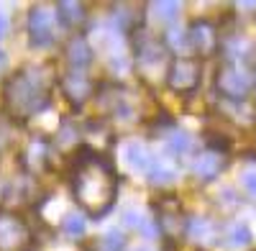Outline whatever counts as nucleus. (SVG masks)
I'll return each mask as SVG.
<instances>
[{
  "label": "nucleus",
  "mask_w": 256,
  "mask_h": 251,
  "mask_svg": "<svg viewBox=\"0 0 256 251\" xmlns=\"http://www.w3.org/2000/svg\"><path fill=\"white\" fill-rule=\"evenodd\" d=\"M62 231L67 236H72V238L82 236L84 234V216L82 213H67L62 218Z\"/></svg>",
  "instance_id": "aec40b11"
},
{
  "label": "nucleus",
  "mask_w": 256,
  "mask_h": 251,
  "mask_svg": "<svg viewBox=\"0 0 256 251\" xmlns=\"http://www.w3.org/2000/svg\"><path fill=\"white\" fill-rule=\"evenodd\" d=\"M98 246L100 251H126V234L120 228H110L105 236H100Z\"/></svg>",
  "instance_id": "a211bd4d"
},
{
  "label": "nucleus",
  "mask_w": 256,
  "mask_h": 251,
  "mask_svg": "<svg viewBox=\"0 0 256 251\" xmlns=\"http://www.w3.org/2000/svg\"><path fill=\"white\" fill-rule=\"evenodd\" d=\"M49 85L38 70L26 67L6 82V108L16 118H34L49 106Z\"/></svg>",
  "instance_id": "f03ea898"
},
{
  "label": "nucleus",
  "mask_w": 256,
  "mask_h": 251,
  "mask_svg": "<svg viewBox=\"0 0 256 251\" xmlns=\"http://www.w3.org/2000/svg\"><path fill=\"white\" fill-rule=\"evenodd\" d=\"M56 16L49 8H31L28 13V44L34 49H49L56 41Z\"/></svg>",
  "instance_id": "7ed1b4c3"
},
{
  "label": "nucleus",
  "mask_w": 256,
  "mask_h": 251,
  "mask_svg": "<svg viewBox=\"0 0 256 251\" xmlns=\"http://www.w3.org/2000/svg\"><path fill=\"white\" fill-rule=\"evenodd\" d=\"M123 226L126 228H136V231H146L148 238H154V228H152V220H148L144 216V210H138V208H126L123 210Z\"/></svg>",
  "instance_id": "dca6fc26"
},
{
  "label": "nucleus",
  "mask_w": 256,
  "mask_h": 251,
  "mask_svg": "<svg viewBox=\"0 0 256 251\" xmlns=\"http://www.w3.org/2000/svg\"><path fill=\"white\" fill-rule=\"evenodd\" d=\"M146 180L152 182V184H172V182H177V170L169 164V159H159V162L154 159V164H152V170H148Z\"/></svg>",
  "instance_id": "2eb2a0df"
},
{
  "label": "nucleus",
  "mask_w": 256,
  "mask_h": 251,
  "mask_svg": "<svg viewBox=\"0 0 256 251\" xmlns=\"http://www.w3.org/2000/svg\"><path fill=\"white\" fill-rule=\"evenodd\" d=\"M241 184H244V190H246L251 198H256V170H246V172L241 174Z\"/></svg>",
  "instance_id": "5701e85b"
},
{
  "label": "nucleus",
  "mask_w": 256,
  "mask_h": 251,
  "mask_svg": "<svg viewBox=\"0 0 256 251\" xmlns=\"http://www.w3.org/2000/svg\"><path fill=\"white\" fill-rule=\"evenodd\" d=\"M6 34H8V16L0 13V38H3Z\"/></svg>",
  "instance_id": "b1692460"
},
{
  "label": "nucleus",
  "mask_w": 256,
  "mask_h": 251,
  "mask_svg": "<svg viewBox=\"0 0 256 251\" xmlns=\"http://www.w3.org/2000/svg\"><path fill=\"white\" fill-rule=\"evenodd\" d=\"M166 46H164V41H156V38H146L141 41V44L136 46V64L141 72H164V62H166Z\"/></svg>",
  "instance_id": "1a4fd4ad"
},
{
  "label": "nucleus",
  "mask_w": 256,
  "mask_h": 251,
  "mask_svg": "<svg viewBox=\"0 0 256 251\" xmlns=\"http://www.w3.org/2000/svg\"><path fill=\"white\" fill-rule=\"evenodd\" d=\"M92 90H95V82L90 80V74H84V72L72 70V72H67L62 77V92L74 108H80L82 102H88Z\"/></svg>",
  "instance_id": "6e6552de"
},
{
  "label": "nucleus",
  "mask_w": 256,
  "mask_h": 251,
  "mask_svg": "<svg viewBox=\"0 0 256 251\" xmlns=\"http://www.w3.org/2000/svg\"><path fill=\"white\" fill-rule=\"evenodd\" d=\"M56 24L62 26V28H74V26H80L82 20H84V6H80V3H59L56 6Z\"/></svg>",
  "instance_id": "4468645a"
},
{
  "label": "nucleus",
  "mask_w": 256,
  "mask_h": 251,
  "mask_svg": "<svg viewBox=\"0 0 256 251\" xmlns=\"http://www.w3.org/2000/svg\"><path fill=\"white\" fill-rule=\"evenodd\" d=\"M190 46L198 49L200 54H210L212 49H216V31H212L210 24H205V20H198V24L190 26Z\"/></svg>",
  "instance_id": "f8f14e48"
},
{
  "label": "nucleus",
  "mask_w": 256,
  "mask_h": 251,
  "mask_svg": "<svg viewBox=\"0 0 256 251\" xmlns=\"http://www.w3.org/2000/svg\"><path fill=\"white\" fill-rule=\"evenodd\" d=\"M131 251H154V248H148V246H134Z\"/></svg>",
  "instance_id": "a878e982"
},
{
  "label": "nucleus",
  "mask_w": 256,
  "mask_h": 251,
  "mask_svg": "<svg viewBox=\"0 0 256 251\" xmlns=\"http://www.w3.org/2000/svg\"><path fill=\"white\" fill-rule=\"evenodd\" d=\"M216 82H218V90H220L226 98L241 100V98L248 95V90H251V85H254V77H251L248 70L238 67L236 62H230V64L220 67Z\"/></svg>",
  "instance_id": "423d86ee"
},
{
  "label": "nucleus",
  "mask_w": 256,
  "mask_h": 251,
  "mask_svg": "<svg viewBox=\"0 0 256 251\" xmlns=\"http://www.w3.org/2000/svg\"><path fill=\"white\" fill-rule=\"evenodd\" d=\"M31 246L28 226L13 213H0V251H26Z\"/></svg>",
  "instance_id": "39448f33"
},
{
  "label": "nucleus",
  "mask_w": 256,
  "mask_h": 251,
  "mask_svg": "<svg viewBox=\"0 0 256 251\" xmlns=\"http://www.w3.org/2000/svg\"><path fill=\"white\" fill-rule=\"evenodd\" d=\"M184 236L187 238H192V241H210L212 238V223L210 220H205V218H190L187 220V226H184Z\"/></svg>",
  "instance_id": "f3484780"
},
{
  "label": "nucleus",
  "mask_w": 256,
  "mask_h": 251,
  "mask_svg": "<svg viewBox=\"0 0 256 251\" xmlns=\"http://www.w3.org/2000/svg\"><path fill=\"white\" fill-rule=\"evenodd\" d=\"M123 164H126V170L136 174V177H146L148 170H152V154H148V149L141 144V141H126L123 144Z\"/></svg>",
  "instance_id": "9d476101"
},
{
  "label": "nucleus",
  "mask_w": 256,
  "mask_h": 251,
  "mask_svg": "<svg viewBox=\"0 0 256 251\" xmlns=\"http://www.w3.org/2000/svg\"><path fill=\"white\" fill-rule=\"evenodd\" d=\"M166 85L174 92H190L200 85V62L192 56H177L166 70Z\"/></svg>",
  "instance_id": "20e7f679"
},
{
  "label": "nucleus",
  "mask_w": 256,
  "mask_h": 251,
  "mask_svg": "<svg viewBox=\"0 0 256 251\" xmlns=\"http://www.w3.org/2000/svg\"><path fill=\"white\" fill-rule=\"evenodd\" d=\"M251 244V231L246 228V223H236L228 228V246L233 248H241V246H248Z\"/></svg>",
  "instance_id": "412c9836"
},
{
  "label": "nucleus",
  "mask_w": 256,
  "mask_h": 251,
  "mask_svg": "<svg viewBox=\"0 0 256 251\" xmlns=\"http://www.w3.org/2000/svg\"><path fill=\"white\" fill-rule=\"evenodd\" d=\"M223 154L220 152H212V149H208V152H202L198 159H195V164H192V170H195V174L200 177V180H216L218 174H220V170H223Z\"/></svg>",
  "instance_id": "ddd939ff"
},
{
  "label": "nucleus",
  "mask_w": 256,
  "mask_h": 251,
  "mask_svg": "<svg viewBox=\"0 0 256 251\" xmlns=\"http://www.w3.org/2000/svg\"><path fill=\"white\" fill-rule=\"evenodd\" d=\"M95 59V49H92V41L84 38V36H74L70 44H67V62L70 67L82 72L84 67H90Z\"/></svg>",
  "instance_id": "9b49d317"
},
{
  "label": "nucleus",
  "mask_w": 256,
  "mask_h": 251,
  "mask_svg": "<svg viewBox=\"0 0 256 251\" xmlns=\"http://www.w3.org/2000/svg\"><path fill=\"white\" fill-rule=\"evenodd\" d=\"M184 46H190V34L182 31V28H172L166 34V49H177L182 52Z\"/></svg>",
  "instance_id": "4be33fe9"
},
{
  "label": "nucleus",
  "mask_w": 256,
  "mask_h": 251,
  "mask_svg": "<svg viewBox=\"0 0 256 251\" xmlns=\"http://www.w3.org/2000/svg\"><path fill=\"white\" fill-rule=\"evenodd\" d=\"M154 208H156V216H159L156 223H159V228L164 231L166 238H177L180 234H184L187 220H184V213H182V205L174 198H164V202H156Z\"/></svg>",
  "instance_id": "0eeeda50"
},
{
  "label": "nucleus",
  "mask_w": 256,
  "mask_h": 251,
  "mask_svg": "<svg viewBox=\"0 0 256 251\" xmlns=\"http://www.w3.org/2000/svg\"><path fill=\"white\" fill-rule=\"evenodd\" d=\"M6 64H8V56H6V52H3V49H0V74H3Z\"/></svg>",
  "instance_id": "393cba45"
},
{
  "label": "nucleus",
  "mask_w": 256,
  "mask_h": 251,
  "mask_svg": "<svg viewBox=\"0 0 256 251\" xmlns=\"http://www.w3.org/2000/svg\"><path fill=\"white\" fill-rule=\"evenodd\" d=\"M148 10H154V18L156 20H164V24H172V20L180 16V3H172V0H166V3H152Z\"/></svg>",
  "instance_id": "6ab92c4d"
},
{
  "label": "nucleus",
  "mask_w": 256,
  "mask_h": 251,
  "mask_svg": "<svg viewBox=\"0 0 256 251\" xmlns=\"http://www.w3.org/2000/svg\"><path fill=\"white\" fill-rule=\"evenodd\" d=\"M70 187L82 213L92 220H102L118 200V172L105 154L82 149L72 166Z\"/></svg>",
  "instance_id": "f257e3e1"
}]
</instances>
